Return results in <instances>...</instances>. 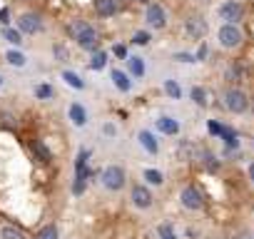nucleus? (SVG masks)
<instances>
[{"label":"nucleus","mask_w":254,"mask_h":239,"mask_svg":"<svg viewBox=\"0 0 254 239\" xmlns=\"http://www.w3.org/2000/svg\"><path fill=\"white\" fill-rule=\"evenodd\" d=\"M145 179H147L150 184H162V182H165L162 172H157V170H145Z\"/></svg>","instance_id":"28"},{"label":"nucleus","mask_w":254,"mask_h":239,"mask_svg":"<svg viewBox=\"0 0 254 239\" xmlns=\"http://www.w3.org/2000/svg\"><path fill=\"white\" fill-rule=\"evenodd\" d=\"M63 80H65L70 87H75V90H85V82H82V77H80L77 72H72V70H65V72H63Z\"/></svg>","instance_id":"18"},{"label":"nucleus","mask_w":254,"mask_h":239,"mask_svg":"<svg viewBox=\"0 0 254 239\" xmlns=\"http://www.w3.org/2000/svg\"><path fill=\"white\" fill-rule=\"evenodd\" d=\"M70 35L77 40V45L82 48V50H97L100 48V35H97V30L90 25V23H85V20H75L72 25H70Z\"/></svg>","instance_id":"1"},{"label":"nucleus","mask_w":254,"mask_h":239,"mask_svg":"<svg viewBox=\"0 0 254 239\" xmlns=\"http://www.w3.org/2000/svg\"><path fill=\"white\" fill-rule=\"evenodd\" d=\"M105 65H107V53L95 50V55H92V60H90V67H92V70H102Z\"/></svg>","instance_id":"22"},{"label":"nucleus","mask_w":254,"mask_h":239,"mask_svg":"<svg viewBox=\"0 0 254 239\" xmlns=\"http://www.w3.org/2000/svg\"><path fill=\"white\" fill-rule=\"evenodd\" d=\"M67 115H70V122H72L75 127H85V125H87V110H85L80 102H72L70 110H67Z\"/></svg>","instance_id":"10"},{"label":"nucleus","mask_w":254,"mask_h":239,"mask_svg":"<svg viewBox=\"0 0 254 239\" xmlns=\"http://www.w3.org/2000/svg\"><path fill=\"white\" fill-rule=\"evenodd\" d=\"M127 70H130L135 77H142L145 75V62H142V58H127Z\"/></svg>","instance_id":"16"},{"label":"nucleus","mask_w":254,"mask_h":239,"mask_svg":"<svg viewBox=\"0 0 254 239\" xmlns=\"http://www.w3.org/2000/svg\"><path fill=\"white\" fill-rule=\"evenodd\" d=\"M202 165H204L209 172H217V167H219V165H217V157H214L212 152H204V155H202Z\"/></svg>","instance_id":"27"},{"label":"nucleus","mask_w":254,"mask_h":239,"mask_svg":"<svg viewBox=\"0 0 254 239\" xmlns=\"http://www.w3.org/2000/svg\"><path fill=\"white\" fill-rule=\"evenodd\" d=\"M242 5L239 3H234V0H229V3H224L222 8H219V18L222 20H227V23H237L239 18H242Z\"/></svg>","instance_id":"9"},{"label":"nucleus","mask_w":254,"mask_h":239,"mask_svg":"<svg viewBox=\"0 0 254 239\" xmlns=\"http://www.w3.org/2000/svg\"><path fill=\"white\" fill-rule=\"evenodd\" d=\"M102 132H105V135H110V137H112V135H115V132H117V130H115V125H105V127H102Z\"/></svg>","instance_id":"34"},{"label":"nucleus","mask_w":254,"mask_h":239,"mask_svg":"<svg viewBox=\"0 0 254 239\" xmlns=\"http://www.w3.org/2000/svg\"><path fill=\"white\" fill-rule=\"evenodd\" d=\"M3 38H5L10 45H15V48L23 45V33L15 30V28H8V25H5V28H3Z\"/></svg>","instance_id":"17"},{"label":"nucleus","mask_w":254,"mask_h":239,"mask_svg":"<svg viewBox=\"0 0 254 239\" xmlns=\"http://www.w3.org/2000/svg\"><path fill=\"white\" fill-rule=\"evenodd\" d=\"M209 130H212V132H217V135H219V132H222V127H219V125H217V122H209Z\"/></svg>","instance_id":"38"},{"label":"nucleus","mask_w":254,"mask_h":239,"mask_svg":"<svg viewBox=\"0 0 254 239\" xmlns=\"http://www.w3.org/2000/svg\"><path fill=\"white\" fill-rule=\"evenodd\" d=\"M224 105H227L229 112L242 115V112L249 107V100H247V95H244L242 90H227V92H224Z\"/></svg>","instance_id":"3"},{"label":"nucleus","mask_w":254,"mask_h":239,"mask_svg":"<svg viewBox=\"0 0 254 239\" xmlns=\"http://www.w3.org/2000/svg\"><path fill=\"white\" fill-rule=\"evenodd\" d=\"M140 145H142L150 155H157V150H160V147H157L155 135H152V132H147V130H142V132H140Z\"/></svg>","instance_id":"15"},{"label":"nucleus","mask_w":254,"mask_h":239,"mask_svg":"<svg viewBox=\"0 0 254 239\" xmlns=\"http://www.w3.org/2000/svg\"><path fill=\"white\" fill-rule=\"evenodd\" d=\"M204 58H207V45H202L199 53H197V60H204Z\"/></svg>","instance_id":"36"},{"label":"nucleus","mask_w":254,"mask_h":239,"mask_svg":"<svg viewBox=\"0 0 254 239\" xmlns=\"http://www.w3.org/2000/svg\"><path fill=\"white\" fill-rule=\"evenodd\" d=\"M249 179H252V182H254V162H252V165H249Z\"/></svg>","instance_id":"39"},{"label":"nucleus","mask_w":254,"mask_h":239,"mask_svg":"<svg viewBox=\"0 0 254 239\" xmlns=\"http://www.w3.org/2000/svg\"><path fill=\"white\" fill-rule=\"evenodd\" d=\"M112 82H115V87L122 90V92H130V87H132L130 77H127L122 70H112Z\"/></svg>","instance_id":"14"},{"label":"nucleus","mask_w":254,"mask_h":239,"mask_svg":"<svg viewBox=\"0 0 254 239\" xmlns=\"http://www.w3.org/2000/svg\"><path fill=\"white\" fill-rule=\"evenodd\" d=\"M180 199H182V204H185L187 209H202V207H204V199H202V194H199L194 187H185L182 194H180Z\"/></svg>","instance_id":"7"},{"label":"nucleus","mask_w":254,"mask_h":239,"mask_svg":"<svg viewBox=\"0 0 254 239\" xmlns=\"http://www.w3.org/2000/svg\"><path fill=\"white\" fill-rule=\"evenodd\" d=\"M157 130L165 132V135H177V132H180V122H177L175 117H167V115H165V117L157 120Z\"/></svg>","instance_id":"12"},{"label":"nucleus","mask_w":254,"mask_h":239,"mask_svg":"<svg viewBox=\"0 0 254 239\" xmlns=\"http://www.w3.org/2000/svg\"><path fill=\"white\" fill-rule=\"evenodd\" d=\"M234 239H254V234H252V232H239Z\"/></svg>","instance_id":"35"},{"label":"nucleus","mask_w":254,"mask_h":239,"mask_svg":"<svg viewBox=\"0 0 254 239\" xmlns=\"http://www.w3.org/2000/svg\"><path fill=\"white\" fill-rule=\"evenodd\" d=\"M175 60H180V62H197V58H194V55H190V53H177V55H175Z\"/></svg>","instance_id":"31"},{"label":"nucleus","mask_w":254,"mask_h":239,"mask_svg":"<svg viewBox=\"0 0 254 239\" xmlns=\"http://www.w3.org/2000/svg\"><path fill=\"white\" fill-rule=\"evenodd\" d=\"M125 170L122 167H117V165H110V167H105L102 170V184H105V189H110V192H120L122 187H125Z\"/></svg>","instance_id":"2"},{"label":"nucleus","mask_w":254,"mask_h":239,"mask_svg":"<svg viewBox=\"0 0 254 239\" xmlns=\"http://www.w3.org/2000/svg\"><path fill=\"white\" fill-rule=\"evenodd\" d=\"M0 237H3V239H25V234L20 229H15V227H3Z\"/></svg>","instance_id":"25"},{"label":"nucleus","mask_w":254,"mask_h":239,"mask_svg":"<svg viewBox=\"0 0 254 239\" xmlns=\"http://www.w3.org/2000/svg\"><path fill=\"white\" fill-rule=\"evenodd\" d=\"M38 239H58V227H55V224H45V227L38 232Z\"/></svg>","instance_id":"24"},{"label":"nucleus","mask_w":254,"mask_h":239,"mask_svg":"<svg viewBox=\"0 0 254 239\" xmlns=\"http://www.w3.org/2000/svg\"><path fill=\"white\" fill-rule=\"evenodd\" d=\"M145 20H147L150 28H165V23H167L165 8L157 5V3H150V5H147V13H145Z\"/></svg>","instance_id":"6"},{"label":"nucleus","mask_w":254,"mask_h":239,"mask_svg":"<svg viewBox=\"0 0 254 239\" xmlns=\"http://www.w3.org/2000/svg\"><path fill=\"white\" fill-rule=\"evenodd\" d=\"M33 152L38 155V160H40V162H50V157H53V155H50V150H48V145H45V142H40V140H35V142H33Z\"/></svg>","instance_id":"20"},{"label":"nucleus","mask_w":254,"mask_h":239,"mask_svg":"<svg viewBox=\"0 0 254 239\" xmlns=\"http://www.w3.org/2000/svg\"><path fill=\"white\" fill-rule=\"evenodd\" d=\"M18 30L25 33V35H35V33H40V30H43V20H40V15H35V13H23V15L18 18Z\"/></svg>","instance_id":"5"},{"label":"nucleus","mask_w":254,"mask_h":239,"mask_svg":"<svg viewBox=\"0 0 254 239\" xmlns=\"http://www.w3.org/2000/svg\"><path fill=\"white\" fill-rule=\"evenodd\" d=\"M185 28H187V33H190L194 40H199V38H204V35H207V23H204L202 18H197V15H192V18L187 20V25H185Z\"/></svg>","instance_id":"11"},{"label":"nucleus","mask_w":254,"mask_h":239,"mask_svg":"<svg viewBox=\"0 0 254 239\" xmlns=\"http://www.w3.org/2000/svg\"><path fill=\"white\" fill-rule=\"evenodd\" d=\"M132 204H135V207H140V209L152 207V192H150L147 187H142V184L132 187Z\"/></svg>","instance_id":"8"},{"label":"nucleus","mask_w":254,"mask_h":239,"mask_svg":"<svg viewBox=\"0 0 254 239\" xmlns=\"http://www.w3.org/2000/svg\"><path fill=\"white\" fill-rule=\"evenodd\" d=\"M239 43H242V33L234 23H227L219 28V45L222 48H239Z\"/></svg>","instance_id":"4"},{"label":"nucleus","mask_w":254,"mask_h":239,"mask_svg":"<svg viewBox=\"0 0 254 239\" xmlns=\"http://www.w3.org/2000/svg\"><path fill=\"white\" fill-rule=\"evenodd\" d=\"M8 23H10V10L3 8V10H0V25H8Z\"/></svg>","instance_id":"32"},{"label":"nucleus","mask_w":254,"mask_h":239,"mask_svg":"<svg viewBox=\"0 0 254 239\" xmlns=\"http://www.w3.org/2000/svg\"><path fill=\"white\" fill-rule=\"evenodd\" d=\"M165 239H175V237H172V234H167V237H165Z\"/></svg>","instance_id":"41"},{"label":"nucleus","mask_w":254,"mask_h":239,"mask_svg":"<svg viewBox=\"0 0 254 239\" xmlns=\"http://www.w3.org/2000/svg\"><path fill=\"white\" fill-rule=\"evenodd\" d=\"M135 3H150V0H135Z\"/></svg>","instance_id":"40"},{"label":"nucleus","mask_w":254,"mask_h":239,"mask_svg":"<svg viewBox=\"0 0 254 239\" xmlns=\"http://www.w3.org/2000/svg\"><path fill=\"white\" fill-rule=\"evenodd\" d=\"M53 55H55V60H60V62H65V60L70 58V53H67L65 45H55V48H53Z\"/></svg>","instance_id":"29"},{"label":"nucleus","mask_w":254,"mask_h":239,"mask_svg":"<svg viewBox=\"0 0 254 239\" xmlns=\"http://www.w3.org/2000/svg\"><path fill=\"white\" fill-rule=\"evenodd\" d=\"M165 92H167L172 100H180V97H182V90H180V85H177L175 80H165Z\"/></svg>","instance_id":"23"},{"label":"nucleus","mask_w":254,"mask_h":239,"mask_svg":"<svg viewBox=\"0 0 254 239\" xmlns=\"http://www.w3.org/2000/svg\"><path fill=\"white\" fill-rule=\"evenodd\" d=\"M252 112H254V102H252Z\"/></svg>","instance_id":"43"},{"label":"nucleus","mask_w":254,"mask_h":239,"mask_svg":"<svg viewBox=\"0 0 254 239\" xmlns=\"http://www.w3.org/2000/svg\"><path fill=\"white\" fill-rule=\"evenodd\" d=\"M95 10H97V15L110 18V15L117 13V3L115 0H95Z\"/></svg>","instance_id":"13"},{"label":"nucleus","mask_w":254,"mask_h":239,"mask_svg":"<svg viewBox=\"0 0 254 239\" xmlns=\"http://www.w3.org/2000/svg\"><path fill=\"white\" fill-rule=\"evenodd\" d=\"M160 234H162V237H165V234H172V227H170V224H162V227H160Z\"/></svg>","instance_id":"37"},{"label":"nucleus","mask_w":254,"mask_h":239,"mask_svg":"<svg viewBox=\"0 0 254 239\" xmlns=\"http://www.w3.org/2000/svg\"><path fill=\"white\" fill-rule=\"evenodd\" d=\"M0 87H3V75H0Z\"/></svg>","instance_id":"42"},{"label":"nucleus","mask_w":254,"mask_h":239,"mask_svg":"<svg viewBox=\"0 0 254 239\" xmlns=\"http://www.w3.org/2000/svg\"><path fill=\"white\" fill-rule=\"evenodd\" d=\"M192 100H194V105L204 107V105H207V92H204V87H192Z\"/></svg>","instance_id":"26"},{"label":"nucleus","mask_w":254,"mask_h":239,"mask_svg":"<svg viewBox=\"0 0 254 239\" xmlns=\"http://www.w3.org/2000/svg\"><path fill=\"white\" fill-rule=\"evenodd\" d=\"M115 55L117 58H127V48L125 45H115Z\"/></svg>","instance_id":"33"},{"label":"nucleus","mask_w":254,"mask_h":239,"mask_svg":"<svg viewBox=\"0 0 254 239\" xmlns=\"http://www.w3.org/2000/svg\"><path fill=\"white\" fill-rule=\"evenodd\" d=\"M152 38H150V33H145V30H140V33H135V38H132V43L135 45H147Z\"/></svg>","instance_id":"30"},{"label":"nucleus","mask_w":254,"mask_h":239,"mask_svg":"<svg viewBox=\"0 0 254 239\" xmlns=\"http://www.w3.org/2000/svg\"><path fill=\"white\" fill-rule=\"evenodd\" d=\"M5 60H8L13 67H23V65L28 62V58H25L20 50H8V53H5Z\"/></svg>","instance_id":"19"},{"label":"nucleus","mask_w":254,"mask_h":239,"mask_svg":"<svg viewBox=\"0 0 254 239\" xmlns=\"http://www.w3.org/2000/svg\"><path fill=\"white\" fill-rule=\"evenodd\" d=\"M35 97H38V100H53V97H55L53 85H48V82L38 85V87H35Z\"/></svg>","instance_id":"21"}]
</instances>
